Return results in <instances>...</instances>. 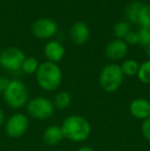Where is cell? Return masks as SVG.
I'll return each instance as SVG.
<instances>
[{
  "instance_id": "1",
  "label": "cell",
  "mask_w": 150,
  "mask_h": 151,
  "mask_svg": "<svg viewBox=\"0 0 150 151\" xmlns=\"http://www.w3.org/2000/svg\"><path fill=\"white\" fill-rule=\"evenodd\" d=\"M65 139H68L74 143L83 142L88 139L92 132L90 122L85 117L77 114H73L66 117L61 125Z\"/></svg>"
},
{
  "instance_id": "2",
  "label": "cell",
  "mask_w": 150,
  "mask_h": 151,
  "mask_svg": "<svg viewBox=\"0 0 150 151\" xmlns=\"http://www.w3.org/2000/svg\"><path fill=\"white\" fill-rule=\"evenodd\" d=\"M35 74L38 86L45 91H56L62 83V70L56 63L48 61L43 62L39 65Z\"/></svg>"
},
{
  "instance_id": "3",
  "label": "cell",
  "mask_w": 150,
  "mask_h": 151,
  "mask_svg": "<svg viewBox=\"0 0 150 151\" xmlns=\"http://www.w3.org/2000/svg\"><path fill=\"white\" fill-rule=\"evenodd\" d=\"M3 100L8 107L12 109H21L25 107L29 101V93L27 86L19 79L10 80L7 88L2 93Z\"/></svg>"
},
{
  "instance_id": "4",
  "label": "cell",
  "mask_w": 150,
  "mask_h": 151,
  "mask_svg": "<svg viewBox=\"0 0 150 151\" xmlns=\"http://www.w3.org/2000/svg\"><path fill=\"white\" fill-rule=\"evenodd\" d=\"M124 75L117 64H108L102 68L99 75V83L106 93H114L121 86Z\"/></svg>"
},
{
  "instance_id": "5",
  "label": "cell",
  "mask_w": 150,
  "mask_h": 151,
  "mask_svg": "<svg viewBox=\"0 0 150 151\" xmlns=\"http://www.w3.org/2000/svg\"><path fill=\"white\" fill-rule=\"evenodd\" d=\"M52 101L45 97H35L29 100L26 105V111L30 117L37 120H46L55 113Z\"/></svg>"
},
{
  "instance_id": "6",
  "label": "cell",
  "mask_w": 150,
  "mask_h": 151,
  "mask_svg": "<svg viewBox=\"0 0 150 151\" xmlns=\"http://www.w3.org/2000/svg\"><path fill=\"white\" fill-rule=\"evenodd\" d=\"M3 127L6 136L12 139H18L24 136L28 131L29 118L26 114L18 112L5 119Z\"/></svg>"
},
{
  "instance_id": "7",
  "label": "cell",
  "mask_w": 150,
  "mask_h": 151,
  "mask_svg": "<svg viewBox=\"0 0 150 151\" xmlns=\"http://www.w3.org/2000/svg\"><path fill=\"white\" fill-rule=\"evenodd\" d=\"M26 56L22 50L14 46L6 47L0 52V66L10 72L21 70Z\"/></svg>"
},
{
  "instance_id": "8",
  "label": "cell",
  "mask_w": 150,
  "mask_h": 151,
  "mask_svg": "<svg viewBox=\"0 0 150 151\" xmlns=\"http://www.w3.org/2000/svg\"><path fill=\"white\" fill-rule=\"evenodd\" d=\"M31 32L39 39H50L58 33V24L48 18H40L31 26Z\"/></svg>"
},
{
  "instance_id": "9",
  "label": "cell",
  "mask_w": 150,
  "mask_h": 151,
  "mask_svg": "<svg viewBox=\"0 0 150 151\" xmlns=\"http://www.w3.org/2000/svg\"><path fill=\"white\" fill-rule=\"evenodd\" d=\"M128 50V45L126 43L123 39H115L111 40L105 46V56L107 59L117 62L120 61L126 56Z\"/></svg>"
},
{
  "instance_id": "10",
  "label": "cell",
  "mask_w": 150,
  "mask_h": 151,
  "mask_svg": "<svg viewBox=\"0 0 150 151\" xmlns=\"http://www.w3.org/2000/svg\"><path fill=\"white\" fill-rule=\"evenodd\" d=\"M70 39L75 45H83L90 39V28L84 21H76L69 31Z\"/></svg>"
},
{
  "instance_id": "11",
  "label": "cell",
  "mask_w": 150,
  "mask_h": 151,
  "mask_svg": "<svg viewBox=\"0 0 150 151\" xmlns=\"http://www.w3.org/2000/svg\"><path fill=\"white\" fill-rule=\"evenodd\" d=\"M130 113L133 117L142 121L150 117V101L144 98L134 99L130 104Z\"/></svg>"
},
{
  "instance_id": "12",
  "label": "cell",
  "mask_w": 150,
  "mask_h": 151,
  "mask_svg": "<svg viewBox=\"0 0 150 151\" xmlns=\"http://www.w3.org/2000/svg\"><path fill=\"white\" fill-rule=\"evenodd\" d=\"M43 54L48 62L57 64L64 58L65 47L58 40H50L44 46Z\"/></svg>"
},
{
  "instance_id": "13",
  "label": "cell",
  "mask_w": 150,
  "mask_h": 151,
  "mask_svg": "<svg viewBox=\"0 0 150 151\" xmlns=\"http://www.w3.org/2000/svg\"><path fill=\"white\" fill-rule=\"evenodd\" d=\"M42 139H43V142L46 145L56 146L60 144L62 140L65 139V138L60 125L52 124L44 129L43 134H42Z\"/></svg>"
},
{
  "instance_id": "14",
  "label": "cell",
  "mask_w": 150,
  "mask_h": 151,
  "mask_svg": "<svg viewBox=\"0 0 150 151\" xmlns=\"http://www.w3.org/2000/svg\"><path fill=\"white\" fill-rule=\"evenodd\" d=\"M142 2L140 1H134L131 2L126 8V18L128 20V22L132 23H137L138 24V18L140 14L141 8L143 6Z\"/></svg>"
},
{
  "instance_id": "15",
  "label": "cell",
  "mask_w": 150,
  "mask_h": 151,
  "mask_svg": "<svg viewBox=\"0 0 150 151\" xmlns=\"http://www.w3.org/2000/svg\"><path fill=\"white\" fill-rule=\"evenodd\" d=\"M52 104H54L55 109L57 110H65L70 106L71 104V96L68 91H62L60 93H58L55 97L54 101H52Z\"/></svg>"
},
{
  "instance_id": "16",
  "label": "cell",
  "mask_w": 150,
  "mask_h": 151,
  "mask_svg": "<svg viewBox=\"0 0 150 151\" xmlns=\"http://www.w3.org/2000/svg\"><path fill=\"white\" fill-rule=\"evenodd\" d=\"M139 66H140V64L137 61L133 60V59H128L120 65V68H121V71L124 76L133 77V76H136L138 74Z\"/></svg>"
},
{
  "instance_id": "17",
  "label": "cell",
  "mask_w": 150,
  "mask_h": 151,
  "mask_svg": "<svg viewBox=\"0 0 150 151\" xmlns=\"http://www.w3.org/2000/svg\"><path fill=\"white\" fill-rule=\"evenodd\" d=\"M131 27L128 21H120L114 25L113 34L117 39H124L126 35L130 33Z\"/></svg>"
},
{
  "instance_id": "18",
  "label": "cell",
  "mask_w": 150,
  "mask_h": 151,
  "mask_svg": "<svg viewBox=\"0 0 150 151\" xmlns=\"http://www.w3.org/2000/svg\"><path fill=\"white\" fill-rule=\"evenodd\" d=\"M39 62L37 61L36 58L34 57H28L25 59L24 63L22 65V70L25 74H28V75H31V74H35L36 71L38 70V67H39Z\"/></svg>"
},
{
  "instance_id": "19",
  "label": "cell",
  "mask_w": 150,
  "mask_h": 151,
  "mask_svg": "<svg viewBox=\"0 0 150 151\" xmlns=\"http://www.w3.org/2000/svg\"><path fill=\"white\" fill-rule=\"evenodd\" d=\"M137 76L142 83L150 84V60L144 61L140 64Z\"/></svg>"
},
{
  "instance_id": "20",
  "label": "cell",
  "mask_w": 150,
  "mask_h": 151,
  "mask_svg": "<svg viewBox=\"0 0 150 151\" xmlns=\"http://www.w3.org/2000/svg\"><path fill=\"white\" fill-rule=\"evenodd\" d=\"M138 24L142 28H150V4H143L138 18Z\"/></svg>"
},
{
  "instance_id": "21",
  "label": "cell",
  "mask_w": 150,
  "mask_h": 151,
  "mask_svg": "<svg viewBox=\"0 0 150 151\" xmlns=\"http://www.w3.org/2000/svg\"><path fill=\"white\" fill-rule=\"evenodd\" d=\"M139 36V44L143 47L147 45L150 42V28H142L141 27L138 31Z\"/></svg>"
},
{
  "instance_id": "22",
  "label": "cell",
  "mask_w": 150,
  "mask_h": 151,
  "mask_svg": "<svg viewBox=\"0 0 150 151\" xmlns=\"http://www.w3.org/2000/svg\"><path fill=\"white\" fill-rule=\"evenodd\" d=\"M141 133L146 141L150 143V117L146 118L145 120L142 121L141 124Z\"/></svg>"
},
{
  "instance_id": "23",
  "label": "cell",
  "mask_w": 150,
  "mask_h": 151,
  "mask_svg": "<svg viewBox=\"0 0 150 151\" xmlns=\"http://www.w3.org/2000/svg\"><path fill=\"white\" fill-rule=\"evenodd\" d=\"M124 41L128 45H135V44H139V36L138 32L130 31V33L124 37Z\"/></svg>"
},
{
  "instance_id": "24",
  "label": "cell",
  "mask_w": 150,
  "mask_h": 151,
  "mask_svg": "<svg viewBox=\"0 0 150 151\" xmlns=\"http://www.w3.org/2000/svg\"><path fill=\"white\" fill-rule=\"evenodd\" d=\"M9 82H10V79H8V78L5 77V76L0 75V93H4V91L7 88Z\"/></svg>"
},
{
  "instance_id": "25",
  "label": "cell",
  "mask_w": 150,
  "mask_h": 151,
  "mask_svg": "<svg viewBox=\"0 0 150 151\" xmlns=\"http://www.w3.org/2000/svg\"><path fill=\"white\" fill-rule=\"evenodd\" d=\"M4 122H5V115H4L3 110L0 108V129L4 125Z\"/></svg>"
},
{
  "instance_id": "26",
  "label": "cell",
  "mask_w": 150,
  "mask_h": 151,
  "mask_svg": "<svg viewBox=\"0 0 150 151\" xmlns=\"http://www.w3.org/2000/svg\"><path fill=\"white\" fill-rule=\"evenodd\" d=\"M77 151H94V149L90 146H81Z\"/></svg>"
},
{
  "instance_id": "27",
  "label": "cell",
  "mask_w": 150,
  "mask_h": 151,
  "mask_svg": "<svg viewBox=\"0 0 150 151\" xmlns=\"http://www.w3.org/2000/svg\"><path fill=\"white\" fill-rule=\"evenodd\" d=\"M144 48H145V52H146V55L149 57V60H150V42L147 44L146 46H145Z\"/></svg>"
},
{
  "instance_id": "28",
  "label": "cell",
  "mask_w": 150,
  "mask_h": 151,
  "mask_svg": "<svg viewBox=\"0 0 150 151\" xmlns=\"http://www.w3.org/2000/svg\"><path fill=\"white\" fill-rule=\"evenodd\" d=\"M149 91H150V90H149Z\"/></svg>"
}]
</instances>
